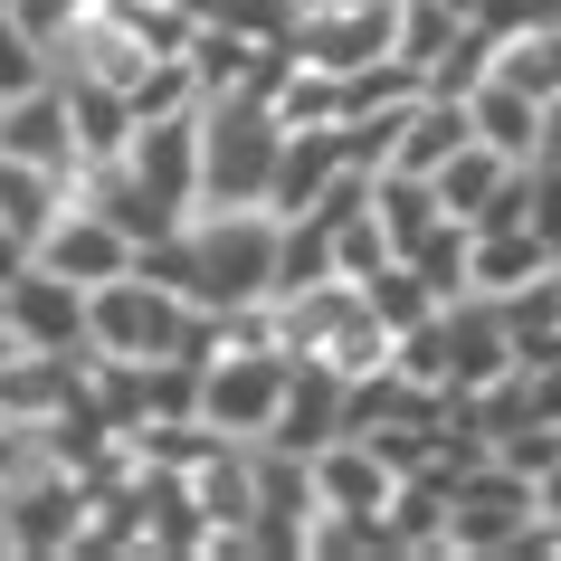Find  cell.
Instances as JSON below:
<instances>
[{"label": "cell", "mask_w": 561, "mask_h": 561, "mask_svg": "<svg viewBox=\"0 0 561 561\" xmlns=\"http://www.w3.org/2000/svg\"><path fill=\"white\" fill-rule=\"evenodd\" d=\"M10 353H20V333H10V324H0V371H10Z\"/></svg>", "instance_id": "44dd1931"}, {"label": "cell", "mask_w": 561, "mask_h": 561, "mask_svg": "<svg viewBox=\"0 0 561 561\" xmlns=\"http://www.w3.org/2000/svg\"><path fill=\"white\" fill-rule=\"evenodd\" d=\"M467 124H476V144H495V152H514V162H533L542 152V95H524V87H504L495 67L467 87Z\"/></svg>", "instance_id": "4fadbf2b"}, {"label": "cell", "mask_w": 561, "mask_h": 561, "mask_svg": "<svg viewBox=\"0 0 561 561\" xmlns=\"http://www.w3.org/2000/svg\"><path fill=\"white\" fill-rule=\"evenodd\" d=\"M362 296H371V314H381V333H410V324H428V314H438V286H428V276H419L410 257H381L371 266V276H362Z\"/></svg>", "instance_id": "9a60e30c"}, {"label": "cell", "mask_w": 561, "mask_h": 561, "mask_svg": "<svg viewBox=\"0 0 561 561\" xmlns=\"http://www.w3.org/2000/svg\"><path fill=\"white\" fill-rule=\"evenodd\" d=\"M305 467H314V514H381L390 485H400V476L381 467V447L353 438V428H343V438H324Z\"/></svg>", "instance_id": "9c48e42d"}, {"label": "cell", "mask_w": 561, "mask_h": 561, "mask_svg": "<svg viewBox=\"0 0 561 561\" xmlns=\"http://www.w3.org/2000/svg\"><path fill=\"white\" fill-rule=\"evenodd\" d=\"M115 162L144 181V191L172 209V219H191V209H201V105H191V115H152V124H134V144H124Z\"/></svg>", "instance_id": "5b68a950"}, {"label": "cell", "mask_w": 561, "mask_h": 561, "mask_svg": "<svg viewBox=\"0 0 561 561\" xmlns=\"http://www.w3.org/2000/svg\"><path fill=\"white\" fill-rule=\"evenodd\" d=\"M0 20H10L20 38H38V48L58 58V38L77 30V20H87V0H0Z\"/></svg>", "instance_id": "e0dca14e"}, {"label": "cell", "mask_w": 561, "mask_h": 561, "mask_svg": "<svg viewBox=\"0 0 561 561\" xmlns=\"http://www.w3.org/2000/svg\"><path fill=\"white\" fill-rule=\"evenodd\" d=\"M38 77H48V48H38V38H20L10 20H0V105H10V95H30Z\"/></svg>", "instance_id": "ac0fdd59"}, {"label": "cell", "mask_w": 561, "mask_h": 561, "mask_svg": "<svg viewBox=\"0 0 561 561\" xmlns=\"http://www.w3.org/2000/svg\"><path fill=\"white\" fill-rule=\"evenodd\" d=\"M30 257H38L30 238H20V229H0V286H10V276H20V266H30Z\"/></svg>", "instance_id": "ffe728a7"}, {"label": "cell", "mask_w": 561, "mask_h": 561, "mask_svg": "<svg viewBox=\"0 0 561 561\" xmlns=\"http://www.w3.org/2000/svg\"><path fill=\"white\" fill-rule=\"evenodd\" d=\"M77 524H87V485H77L67 467H30L10 495H0L10 561H67L77 552Z\"/></svg>", "instance_id": "277c9868"}, {"label": "cell", "mask_w": 561, "mask_h": 561, "mask_svg": "<svg viewBox=\"0 0 561 561\" xmlns=\"http://www.w3.org/2000/svg\"><path fill=\"white\" fill-rule=\"evenodd\" d=\"M67 95V124H77V172L87 162H115L124 144H134V95L105 87V77H58Z\"/></svg>", "instance_id": "7c38bea8"}, {"label": "cell", "mask_w": 561, "mask_h": 561, "mask_svg": "<svg viewBox=\"0 0 561 561\" xmlns=\"http://www.w3.org/2000/svg\"><path fill=\"white\" fill-rule=\"evenodd\" d=\"M276 144H286V124H276V105L257 87L201 95V201L209 209H266Z\"/></svg>", "instance_id": "7a4b0ae2"}, {"label": "cell", "mask_w": 561, "mask_h": 561, "mask_svg": "<svg viewBox=\"0 0 561 561\" xmlns=\"http://www.w3.org/2000/svg\"><path fill=\"white\" fill-rule=\"evenodd\" d=\"M552 286H561V257H552Z\"/></svg>", "instance_id": "603a6c76"}, {"label": "cell", "mask_w": 561, "mask_h": 561, "mask_svg": "<svg viewBox=\"0 0 561 561\" xmlns=\"http://www.w3.org/2000/svg\"><path fill=\"white\" fill-rule=\"evenodd\" d=\"M0 152H20V162H48V172L77 181V124H67L58 77H38L30 95H10V105H0Z\"/></svg>", "instance_id": "30bf717a"}, {"label": "cell", "mask_w": 561, "mask_h": 561, "mask_svg": "<svg viewBox=\"0 0 561 561\" xmlns=\"http://www.w3.org/2000/svg\"><path fill=\"white\" fill-rule=\"evenodd\" d=\"M324 438H343V371H324V362H296V381H286V400H276V428H266V447H296V457H314Z\"/></svg>", "instance_id": "8fae6325"}, {"label": "cell", "mask_w": 561, "mask_h": 561, "mask_svg": "<svg viewBox=\"0 0 561 561\" xmlns=\"http://www.w3.org/2000/svg\"><path fill=\"white\" fill-rule=\"evenodd\" d=\"M343 172H362L353 152H343V124H286V144H276V181H266V209L296 219V209H314Z\"/></svg>", "instance_id": "ba28073f"}, {"label": "cell", "mask_w": 561, "mask_h": 561, "mask_svg": "<svg viewBox=\"0 0 561 561\" xmlns=\"http://www.w3.org/2000/svg\"><path fill=\"white\" fill-rule=\"evenodd\" d=\"M495 77L552 105V95H561V30H504L495 38Z\"/></svg>", "instance_id": "2e32d148"}, {"label": "cell", "mask_w": 561, "mask_h": 561, "mask_svg": "<svg viewBox=\"0 0 561 561\" xmlns=\"http://www.w3.org/2000/svg\"><path fill=\"white\" fill-rule=\"evenodd\" d=\"M77 201V181L48 172V162H20V152H0V229H20L38 248V229L58 219V209Z\"/></svg>", "instance_id": "5bb4252c"}, {"label": "cell", "mask_w": 561, "mask_h": 561, "mask_svg": "<svg viewBox=\"0 0 561 561\" xmlns=\"http://www.w3.org/2000/svg\"><path fill=\"white\" fill-rule=\"evenodd\" d=\"M0 561H10V533H0Z\"/></svg>", "instance_id": "7402d4cb"}, {"label": "cell", "mask_w": 561, "mask_h": 561, "mask_svg": "<svg viewBox=\"0 0 561 561\" xmlns=\"http://www.w3.org/2000/svg\"><path fill=\"white\" fill-rule=\"evenodd\" d=\"M38 266H48V276H67V286H105V276H124V266H134V238L115 229V219H105V209L95 201H67L58 219H48V229H38Z\"/></svg>", "instance_id": "8992f818"}, {"label": "cell", "mask_w": 561, "mask_h": 561, "mask_svg": "<svg viewBox=\"0 0 561 561\" xmlns=\"http://www.w3.org/2000/svg\"><path fill=\"white\" fill-rule=\"evenodd\" d=\"M266 343L286 362H324L343 381H362L371 362H390V333L362 296V276H314V286H286L266 296Z\"/></svg>", "instance_id": "6da1fadb"}, {"label": "cell", "mask_w": 561, "mask_h": 561, "mask_svg": "<svg viewBox=\"0 0 561 561\" xmlns=\"http://www.w3.org/2000/svg\"><path fill=\"white\" fill-rule=\"evenodd\" d=\"M533 514H542V524L561 533V457H552V467H542V476H533Z\"/></svg>", "instance_id": "d6986e66"}, {"label": "cell", "mask_w": 561, "mask_h": 561, "mask_svg": "<svg viewBox=\"0 0 561 561\" xmlns=\"http://www.w3.org/2000/svg\"><path fill=\"white\" fill-rule=\"evenodd\" d=\"M286 381H296V362L276 353L266 333H229V343L201 362V419L219 428V438H266Z\"/></svg>", "instance_id": "3957f363"}, {"label": "cell", "mask_w": 561, "mask_h": 561, "mask_svg": "<svg viewBox=\"0 0 561 561\" xmlns=\"http://www.w3.org/2000/svg\"><path fill=\"white\" fill-rule=\"evenodd\" d=\"M0 324L20 333V343H38V353H87V286H67V276H48L30 257L0 286Z\"/></svg>", "instance_id": "52a82bcc"}]
</instances>
